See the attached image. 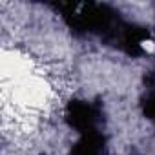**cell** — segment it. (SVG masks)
Masks as SVG:
<instances>
[{"label":"cell","mask_w":155,"mask_h":155,"mask_svg":"<svg viewBox=\"0 0 155 155\" xmlns=\"http://www.w3.org/2000/svg\"><path fill=\"white\" fill-rule=\"evenodd\" d=\"M69 155H106V137L99 130L82 133L71 146Z\"/></svg>","instance_id":"4"},{"label":"cell","mask_w":155,"mask_h":155,"mask_svg":"<svg viewBox=\"0 0 155 155\" xmlns=\"http://www.w3.org/2000/svg\"><path fill=\"white\" fill-rule=\"evenodd\" d=\"M142 113L148 120L155 122V88L150 90L146 97L142 99Z\"/></svg>","instance_id":"5"},{"label":"cell","mask_w":155,"mask_h":155,"mask_svg":"<svg viewBox=\"0 0 155 155\" xmlns=\"http://www.w3.org/2000/svg\"><path fill=\"white\" fill-rule=\"evenodd\" d=\"M102 119L101 104L99 102H88L81 99H73L66 106V122L75 131L88 133L99 130V122Z\"/></svg>","instance_id":"2"},{"label":"cell","mask_w":155,"mask_h":155,"mask_svg":"<svg viewBox=\"0 0 155 155\" xmlns=\"http://www.w3.org/2000/svg\"><path fill=\"white\" fill-rule=\"evenodd\" d=\"M68 28L77 35H97L106 44L119 46L120 35L128 22H124L119 17V11H115L108 4L99 2H68V4H57L55 6Z\"/></svg>","instance_id":"1"},{"label":"cell","mask_w":155,"mask_h":155,"mask_svg":"<svg viewBox=\"0 0 155 155\" xmlns=\"http://www.w3.org/2000/svg\"><path fill=\"white\" fill-rule=\"evenodd\" d=\"M148 38H150V29L148 28L137 26V24H126L117 48H120L130 57H140V55H144L142 44Z\"/></svg>","instance_id":"3"}]
</instances>
